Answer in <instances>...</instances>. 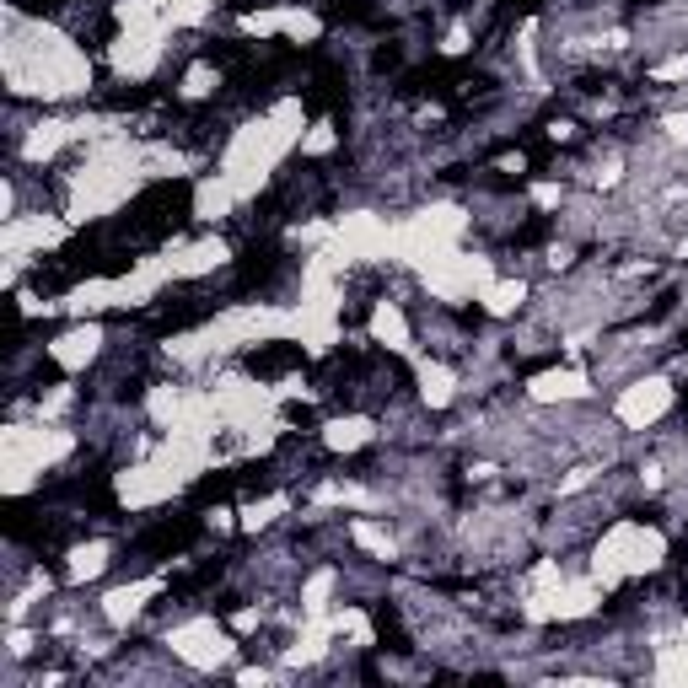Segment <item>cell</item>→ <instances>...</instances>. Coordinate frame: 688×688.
<instances>
[{"label": "cell", "instance_id": "cell-1", "mask_svg": "<svg viewBox=\"0 0 688 688\" xmlns=\"http://www.w3.org/2000/svg\"><path fill=\"white\" fill-rule=\"evenodd\" d=\"M167 645H172V656H183L189 667H221V662H232V635H226L221 624H210V619H194V624H183V629H172L167 635Z\"/></svg>", "mask_w": 688, "mask_h": 688}, {"label": "cell", "instance_id": "cell-2", "mask_svg": "<svg viewBox=\"0 0 688 688\" xmlns=\"http://www.w3.org/2000/svg\"><path fill=\"white\" fill-rule=\"evenodd\" d=\"M527 398H533V404H581V398H592V377H586L581 366L543 371V377L527 382Z\"/></svg>", "mask_w": 688, "mask_h": 688}, {"label": "cell", "instance_id": "cell-3", "mask_svg": "<svg viewBox=\"0 0 688 688\" xmlns=\"http://www.w3.org/2000/svg\"><path fill=\"white\" fill-rule=\"evenodd\" d=\"M97 350H103V328L81 323V328H70V334H60L49 344V361L65 366V371H81L86 361H97Z\"/></svg>", "mask_w": 688, "mask_h": 688}, {"label": "cell", "instance_id": "cell-4", "mask_svg": "<svg viewBox=\"0 0 688 688\" xmlns=\"http://www.w3.org/2000/svg\"><path fill=\"white\" fill-rule=\"evenodd\" d=\"M371 436H377V425H371L366 414H344V420H328L323 447H328V452H361Z\"/></svg>", "mask_w": 688, "mask_h": 688}, {"label": "cell", "instance_id": "cell-5", "mask_svg": "<svg viewBox=\"0 0 688 688\" xmlns=\"http://www.w3.org/2000/svg\"><path fill=\"white\" fill-rule=\"evenodd\" d=\"M113 565V549H108V543L103 538H97V543H76V549H70V565H65V581H97V576H103V570Z\"/></svg>", "mask_w": 688, "mask_h": 688}, {"label": "cell", "instance_id": "cell-6", "mask_svg": "<svg viewBox=\"0 0 688 688\" xmlns=\"http://www.w3.org/2000/svg\"><path fill=\"white\" fill-rule=\"evenodd\" d=\"M420 398H425L430 409H447L452 398H457V377L441 361H425L420 366Z\"/></svg>", "mask_w": 688, "mask_h": 688}, {"label": "cell", "instance_id": "cell-7", "mask_svg": "<svg viewBox=\"0 0 688 688\" xmlns=\"http://www.w3.org/2000/svg\"><path fill=\"white\" fill-rule=\"evenodd\" d=\"M215 86H221V70H215V65H194L189 76H183V97H189V103H199V97H210Z\"/></svg>", "mask_w": 688, "mask_h": 688}, {"label": "cell", "instance_id": "cell-8", "mask_svg": "<svg viewBox=\"0 0 688 688\" xmlns=\"http://www.w3.org/2000/svg\"><path fill=\"white\" fill-rule=\"evenodd\" d=\"M334 124H312V135L307 140H301V151H307V156H323V151H334Z\"/></svg>", "mask_w": 688, "mask_h": 688}, {"label": "cell", "instance_id": "cell-9", "mask_svg": "<svg viewBox=\"0 0 688 688\" xmlns=\"http://www.w3.org/2000/svg\"><path fill=\"white\" fill-rule=\"evenodd\" d=\"M662 140H667V146H688V113H667V119H662Z\"/></svg>", "mask_w": 688, "mask_h": 688}, {"label": "cell", "instance_id": "cell-10", "mask_svg": "<svg viewBox=\"0 0 688 688\" xmlns=\"http://www.w3.org/2000/svg\"><path fill=\"white\" fill-rule=\"evenodd\" d=\"M473 49V38H468V22H457L447 38H441V54H468Z\"/></svg>", "mask_w": 688, "mask_h": 688}, {"label": "cell", "instance_id": "cell-11", "mask_svg": "<svg viewBox=\"0 0 688 688\" xmlns=\"http://www.w3.org/2000/svg\"><path fill=\"white\" fill-rule=\"evenodd\" d=\"M495 172H506V178H522V172H527V156H522V151L495 156Z\"/></svg>", "mask_w": 688, "mask_h": 688}]
</instances>
